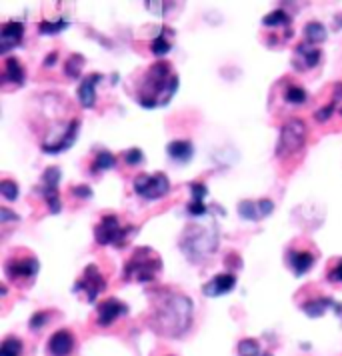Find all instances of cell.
<instances>
[{
    "instance_id": "cell-1",
    "label": "cell",
    "mask_w": 342,
    "mask_h": 356,
    "mask_svg": "<svg viewBox=\"0 0 342 356\" xmlns=\"http://www.w3.org/2000/svg\"><path fill=\"white\" fill-rule=\"evenodd\" d=\"M148 326L164 339H182L195 323V305L184 292L161 286L148 292Z\"/></svg>"
},
{
    "instance_id": "cell-2",
    "label": "cell",
    "mask_w": 342,
    "mask_h": 356,
    "mask_svg": "<svg viewBox=\"0 0 342 356\" xmlns=\"http://www.w3.org/2000/svg\"><path fill=\"white\" fill-rule=\"evenodd\" d=\"M179 72L168 60H156L134 81V100L138 106L152 111L166 106L179 90Z\"/></svg>"
},
{
    "instance_id": "cell-3",
    "label": "cell",
    "mask_w": 342,
    "mask_h": 356,
    "mask_svg": "<svg viewBox=\"0 0 342 356\" xmlns=\"http://www.w3.org/2000/svg\"><path fill=\"white\" fill-rule=\"evenodd\" d=\"M218 230L216 227H202V225H188L182 230L179 246L188 262L200 264L218 250Z\"/></svg>"
},
{
    "instance_id": "cell-4",
    "label": "cell",
    "mask_w": 342,
    "mask_h": 356,
    "mask_svg": "<svg viewBox=\"0 0 342 356\" xmlns=\"http://www.w3.org/2000/svg\"><path fill=\"white\" fill-rule=\"evenodd\" d=\"M161 275H163V259L150 246L134 248L129 260L124 262V268H122V278L136 282V284L154 282Z\"/></svg>"
},
{
    "instance_id": "cell-5",
    "label": "cell",
    "mask_w": 342,
    "mask_h": 356,
    "mask_svg": "<svg viewBox=\"0 0 342 356\" xmlns=\"http://www.w3.org/2000/svg\"><path fill=\"white\" fill-rule=\"evenodd\" d=\"M40 270V260L28 248H15L4 259V276L8 282L28 289Z\"/></svg>"
},
{
    "instance_id": "cell-6",
    "label": "cell",
    "mask_w": 342,
    "mask_h": 356,
    "mask_svg": "<svg viewBox=\"0 0 342 356\" xmlns=\"http://www.w3.org/2000/svg\"><path fill=\"white\" fill-rule=\"evenodd\" d=\"M309 129L302 118H288L278 134V143L275 146V156L278 161H286L294 154H298L307 146Z\"/></svg>"
},
{
    "instance_id": "cell-7",
    "label": "cell",
    "mask_w": 342,
    "mask_h": 356,
    "mask_svg": "<svg viewBox=\"0 0 342 356\" xmlns=\"http://www.w3.org/2000/svg\"><path fill=\"white\" fill-rule=\"evenodd\" d=\"M138 227L127 225L122 227L116 214H102L98 225L95 227V241L100 246H116V248H124L127 243L136 236Z\"/></svg>"
},
{
    "instance_id": "cell-8",
    "label": "cell",
    "mask_w": 342,
    "mask_h": 356,
    "mask_svg": "<svg viewBox=\"0 0 342 356\" xmlns=\"http://www.w3.org/2000/svg\"><path fill=\"white\" fill-rule=\"evenodd\" d=\"M316 260H318L316 246L309 243V241H294L291 246H286L284 262H286V268L296 278H302L304 275H309L312 266L316 264Z\"/></svg>"
},
{
    "instance_id": "cell-9",
    "label": "cell",
    "mask_w": 342,
    "mask_h": 356,
    "mask_svg": "<svg viewBox=\"0 0 342 356\" xmlns=\"http://www.w3.org/2000/svg\"><path fill=\"white\" fill-rule=\"evenodd\" d=\"M132 191L142 200L152 202V200H161L168 195L172 191V184H170V178L164 172H154V175L140 172L132 178Z\"/></svg>"
},
{
    "instance_id": "cell-10",
    "label": "cell",
    "mask_w": 342,
    "mask_h": 356,
    "mask_svg": "<svg viewBox=\"0 0 342 356\" xmlns=\"http://www.w3.org/2000/svg\"><path fill=\"white\" fill-rule=\"evenodd\" d=\"M60 178H63L60 168L58 166H49V168H44L42 177L36 184V193L42 196L50 214H60L63 212V198H60V186H58Z\"/></svg>"
},
{
    "instance_id": "cell-11",
    "label": "cell",
    "mask_w": 342,
    "mask_h": 356,
    "mask_svg": "<svg viewBox=\"0 0 342 356\" xmlns=\"http://www.w3.org/2000/svg\"><path fill=\"white\" fill-rule=\"evenodd\" d=\"M104 291H106V278L100 273L97 264H88L72 286V292L82 294L88 305H98V296Z\"/></svg>"
},
{
    "instance_id": "cell-12",
    "label": "cell",
    "mask_w": 342,
    "mask_h": 356,
    "mask_svg": "<svg viewBox=\"0 0 342 356\" xmlns=\"http://www.w3.org/2000/svg\"><path fill=\"white\" fill-rule=\"evenodd\" d=\"M261 24L262 33H272V36L266 40V44H270V47L277 42H288L293 38V17L282 8H277V10L268 13L266 17H262Z\"/></svg>"
},
{
    "instance_id": "cell-13",
    "label": "cell",
    "mask_w": 342,
    "mask_h": 356,
    "mask_svg": "<svg viewBox=\"0 0 342 356\" xmlns=\"http://www.w3.org/2000/svg\"><path fill=\"white\" fill-rule=\"evenodd\" d=\"M131 312V308L127 302H122L116 296H108L104 300H100L97 305V312H95V323L100 328H108L116 324L122 316H127Z\"/></svg>"
},
{
    "instance_id": "cell-14",
    "label": "cell",
    "mask_w": 342,
    "mask_h": 356,
    "mask_svg": "<svg viewBox=\"0 0 342 356\" xmlns=\"http://www.w3.org/2000/svg\"><path fill=\"white\" fill-rule=\"evenodd\" d=\"M323 49L320 47H314L309 42H298L293 50V58H291V65L296 72H309L312 68L323 63Z\"/></svg>"
},
{
    "instance_id": "cell-15",
    "label": "cell",
    "mask_w": 342,
    "mask_h": 356,
    "mask_svg": "<svg viewBox=\"0 0 342 356\" xmlns=\"http://www.w3.org/2000/svg\"><path fill=\"white\" fill-rule=\"evenodd\" d=\"M74 350L76 334L70 328H58L47 340V356H72Z\"/></svg>"
},
{
    "instance_id": "cell-16",
    "label": "cell",
    "mask_w": 342,
    "mask_h": 356,
    "mask_svg": "<svg viewBox=\"0 0 342 356\" xmlns=\"http://www.w3.org/2000/svg\"><path fill=\"white\" fill-rule=\"evenodd\" d=\"M24 38V22L20 20H8L0 29V54L6 58L8 52L22 44Z\"/></svg>"
},
{
    "instance_id": "cell-17",
    "label": "cell",
    "mask_w": 342,
    "mask_h": 356,
    "mask_svg": "<svg viewBox=\"0 0 342 356\" xmlns=\"http://www.w3.org/2000/svg\"><path fill=\"white\" fill-rule=\"evenodd\" d=\"M298 308L309 318H320V316H325V312L328 308H332L334 312H339V316H342V302H336L334 298H330L326 294H316L312 298H307L304 302L298 305Z\"/></svg>"
},
{
    "instance_id": "cell-18",
    "label": "cell",
    "mask_w": 342,
    "mask_h": 356,
    "mask_svg": "<svg viewBox=\"0 0 342 356\" xmlns=\"http://www.w3.org/2000/svg\"><path fill=\"white\" fill-rule=\"evenodd\" d=\"M236 280L238 278L234 273H218V275L212 276L211 280H206L200 291L206 298H218V296H225L228 292L234 291Z\"/></svg>"
},
{
    "instance_id": "cell-19",
    "label": "cell",
    "mask_w": 342,
    "mask_h": 356,
    "mask_svg": "<svg viewBox=\"0 0 342 356\" xmlns=\"http://www.w3.org/2000/svg\"><path fill=\"white\" fill-rule=\"evenodd\" d=\"M24 82H26V70H24V66L22 63L18 60L17 56H6L4 58V63H2V76H0V84L6 88L8 84L10 86H24Z\"/></svg>"
},
{
    "instance_id": "cell-20",
    "label": "cell",
    "mask_w": 342,
    "mask_h": 356,
    "mask_svg": "<svg viewBox=\"0 0 342 356\" xmlns=\"http://www.w3.org/2000/svg\"><path fill=\"white\" fill-rule=\"evenodd\" d=\"M100 81H102L100 72L86 74L81 81L79 90H76V97H79V102H81L82 108H95V104H97V86Z\"/></svg>"
},
{
    "instance_id": "cell-21",
    "label": "cell",
    "mask_w": 342,
    "mask_h": 356,
    "mask_svg": "<svg viewBox=\"0 0 342 356\" xmlns=\"http://www.w3.org/2000/svg\"><path fill=\"white\" fill-rule=\"evenodd\" d=\"M166 154L172 162L186 164L195 159V145L193 140H186V138H174L166 145Z\"/></svg>"
},
{
    "instance_id": "cell-22",
    "label": "cell",
    "mask_w": 342,
    "mask_h": 356,
    "mask_svg": "<svg viewBox=\"0 0 342 356\" xmlns=\"http://www.w3.org/2000/svg\"><path fill=\"white\" fill-rule=\"evenodd\" d=\"M284 88H282V100L286 104H291L294 108L304 106L309 102V90L304 86H300L298 82L294 81H282Z\"/></svg>"
},
{
    "instance_id": "cell-23",
    "label": "cell",
    "mask_w": 342,
    "mask_h": 356,
    "mask_svg": "<svg viewBox=\"0 0 342 356\" xmlns=\"http://www.w3.org/2000/svg\"><path fill=\"white\" fill-rule=\"evenodd\" d=\"M116 164H118V156L111 152V150H106V148H100L97 154H92V162H90V175L92 177H97V175H102V172H106V170H113L116 168Z\"/></svg>"
},
{
    "instance_id": "cell-24",
    "label": "cell",
    "mask_w": 342,
    "mask_h": 356,
    "mask_svg": "<svg viewBox=\"0 0 342 356\" xmlns=\"http://www.w3.org/2000/svg\"><path fill=\"white\" fill-rule=\"evenodd\" d=\"M172 36H174V31L168 29V26H163L161 33L150 40V52H152L158 60H164V56L172 50Z\"/></svg>"
},
{
    "instance_id": "cell-25",
    "label": "cell",
    "mask_w": 342,
    "mask_h": 356,
    "mask_svg": "<svg viewBox=\"0 0 342 356\" xmlns=\"http://www.w3.org/2000/svg\"><path fill=\"white\" fill-rule=\"evenodd\" d=\"M326 38H328V31H326L325 24L318 22V20H310L309 24L304 26V31H302V40L309 42V44H314V47H320L323 42H326Z\"/></svg>"
},
{
    "instance_id": "cell-26",
    "label": "cell",
    "mask_w": 342,
    "mask_h": 356,
    "mask_svg": "<svg viewBox=\"0 0 342 356\" xmlns=\"http://www.w3.org/2000/svg\"><path fill=\"white\" fill-rule=\"evenodd\" d=\"M24 355V340L17 334H6L0 344V356H22Z\"/></svg>"
},
{
    "instance_id": "cell-27",
    "label": "cell",
    "mask_w": 342,
    "mask_h": 356,
    "mask_svg": "<svg viewBox=\"0 0 342 356\" xmlns=\"http://www.w3.org/2000/svg\"><path fill=\"white\" fill-rule=\"evenodd\" d=\"M84 56L79 52H72L68 54V58H65V74L68 79H79L82 74V68H84Z\"/></svg>"
},
{
    "instance_id": "cell-28",
    "label": "cell",
    "mask_w": 342,
    "mask_h": 356,
    "mask_svg": "<svg viewBox=\"0 0 342 356\" xmlns=\"http://www.w3.org/2000/svg\"><path fill=\"white\" fill-rule=\"evenodd\" d=\"M68 29V20L66 18H56V20H42L38 22V33L44 36H54V34L63 33Z\"/></svg>"
},
{
    "instance_id": "cell-29",
    "label": "cell",
    "mask_w": 342,
    "mask_h": 356,
    "mask_svg": "<svg viewBox=\"0 0 342 356\" xmlns=\"http://www.w3.org/2000/svg\"><path fill=\"white\" fill-rule=\"evenodd\" d=\"M236 355L238 356H262L261 342L252 337H246V339L238 340L236 344Z\"/></svg>"
},
{
    "instance_id": "cell-30",
    "label": "cell",
    "mask_w": 342,
    "mask_h": 356,
    "mask_svg": "<svg viewBox=\"0 0 342 356\" xmlns=\"http://www.w3.org/2000/svg\"><path fill=\"white\" fill-rule=\"evenodd\" d=\"M325 278L326 282H330V284H334V286H342V257L328 260Z\"/></svg>"
},
{
    "instance_id": "cell-31",
    "label": "cell",
    "mask_w": 342,
    "mask_h": 356,
    "mask_svg": "<svg viewBox=\"0 0 342 356\" xmlns=\"http://www.w3.org/2000/svg\"><path fill=\"white\" fill-rule=\"evenodd\" d=\"M238 214L245 220H262L259 200H241L238 202Z\"/></svg>"
},
{
    "instance_id": "cell-32",
    "label": "cell",
    "mask_w": 342,
    "mask_h": 356,
    "mask_svg": "<svg viewBox=\"0 0 342 356\" xmlns=\"http://www.w3.org/2000/svg\"><path fill=\"white\" fill-rule=\"evenodd\" d=\"M0 195L6 202H15L18 196H20V188H18L17 180L13 178H2L0 180Z\"/></svg>"
},
{
    "instance_id": "cell-33",
    "label": "cell",
    "mask_w": 342,
    "mask_h": 356,
    "mask_svg": "<svg viewBox=\"0 0 342 356\" xmlns=\"http://www.w3.org/2000/svg\"><path fill=\"white\" fill-rule=\"evenodd\" d=\"M50 314H52V310H38V312H34L33 316L28 318V328L33 332H40L50 323V318H52Z\"/></svg>"
},
{
    "instance_id": "cell-34",
    "label": "cell",
    "mask_w": 342,
    "mask_h": 356,
    "mask_svg": "<svg viewBox=\"0 0 342 356\" xmlns=\"http://www.w3.org/2000/svg\"><path fill=\"white\" fill-rule=\"evenodd\" d=\"M188 191H190V200L193 202H204L206 196H209V186L204 182H190Z\"/></svg>"
},
{
    "instance_id": "cell-35",
    "label": "cell",
    "mask_w": 342,
    "mask_h": 356,
    "mask_svg": "<svg viewBox=\"0 0 342 356\" xmlns=\"http://www.w3.org/2000/svg\"><path fill=\"white\" fill-rule=\"evenodd\" d=\"M122 159H124V162H127L129 166H138V164H142V162L147 161L145 152H142L140 148H136V146L124 150V152H122Z\"/></svg>"
},
{
    "instance_id": "cell-36",
    "label": "cell",
    "mask_w": 342,
    "mask_h": 356,
    "mask_svg": "<svg viewBox=\"0 0 342 356\" xmlns=\"http://www.w3.org/2000/svg\"><path fill=\"white\" fill-rule=\"evenodd\" d=\"M336 114V108H334V104L332 102H328V104H325V106H320L316 113H314V120L316 122H320V124H325V122H328L332 116Z\"/></svg>"
},
{
    "instance_id": "cell-37",
    "label": "cell",
    "mask_w": 342,
    "mask_h": 356,
    "mask_svg": "<svg viewBox=\"0 0 342 356\" xmlns=\"http://www.w3.org/2000/svg\"><path fill=\"white\" fill-rule=\"evenodd\" d=\"M70 195L81 198V200H90L92 198V188L88 184H74V186H70Z\"/></svg>"
},
{
    "instance_id": "cell-38",
    "label": "cell",
    "mask_w": 342,
    "mask_h": 356,
    "mask_svg": "<svg viewBox=\"0 0 342 356\" xmlns=\"http://www.w3.org/2000/svg\"><path fill=\"white\" fill-rule=\"evenodd\" d=\"M332 104H334L336 113L342 116V81L332 86Z\"/></svg>"
},
{
    "instance_id": "cell-39",
    "label": "cell",
    "mask_w": 342,
    "mask_h": 356,
    "mask_svg": "<svg viewBox=\"0 0 342 356\" xmlns=\"http://www.w3.org/2000/svg\"><path fill=\"white\" fill-rule=\"evenodd\" d=\"M20 220V216H18L17 212H13L8 207H2L0 209V222H18Z\"/></svg>"
},
{
    "instance_id": "cell-40",
    "label": "cell",
    "mask_w": 342,
    "mask_h": 356,
    "mask_svg": "<svg viewBox=\"0 0 342 356\" xmlns=\"http://www.w3.org/2000/svg\"><path fill=\"white\" fill-rule=\"evenodd\" d=\"M56 60H58V50H52L50 54L44 56V66H47V68H52V66L56 65Z\"/></svg>"
},
{
    "instance_id": "cell-41",
    "label": "cell",
    "mask_w": 342,
    "mask_h": 356,
    "mask_svg": "<svg viewBox=\"0 0 342 356\" xmlns=\"http://www.w3.org/2000/svg\"><path fill=\"white\" fill-rule=\"evenodd\" d=\"M334 29H342V15H339V17H334Z\"/></svg>"
},
{
    "instance_id": "cell-42",
    "label": "cell",
    "mask_w": 342,
    "mask_h": 356,
    "mask_svg": "<svg viewBox=\"0 0 342 356\" xmlns=\"http://www.w3.org/2000/svg\"><path fill=\"white\" fill-rule=\"evenodd\" d=\"M262 356H275L272 353H262Z\"/></svg>"
},
{
    "instance_id": "cell-43",
    "label": "cell",
    "mask_w": 342,
    "mask_h": 356,
    "mask_svg": "<svg viewBox=\"0 0 342 356\" xmlns=\"http://www.w3.org/2000/svg\"><path fill=\"white\" fill-rule=\"evenodd\" d=\"M166 356H177V355H166Z\"/></svg>"
}]
</instances>
